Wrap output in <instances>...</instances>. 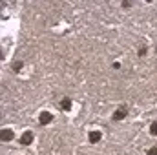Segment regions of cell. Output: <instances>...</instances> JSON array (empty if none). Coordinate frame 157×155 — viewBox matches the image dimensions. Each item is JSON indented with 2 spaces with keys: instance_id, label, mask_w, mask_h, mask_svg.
Wrapping results in <instances>:
<instances>
[{
  "instance_id": "obj_1",
  "label": "cell",
  "mask_w": 157,
  "mask_h": 155,
  "mask_svg": "<svg viewBox=\"0 0 157 155\" xmlns=\"http://www.w3.org/2000/svg\"><path fill=\"white\" fill-rule=\"evenodd\" d=\"M20 141H22V144H29L33 141V133H31V131H26V133L20 137Z\"/></svg>"
},
{
  "instance_id": "obj_2",
  "label": "cell",
  "mask_w": 157,
  "mask_h": 155,
  "mask_svg": "<svg viewBox=\"0 0 157 155\" xmlns=\"http://www.w3.org/2000/svg\"><path fill=\"white\" fill-rule=\"evenodd\" d=\"M40 122H42V124H48V122H51V115H50L48 112H44V113L40 115Z\"/></svg>"
},
{
  "instance_id": "obj_3",
  "label": "cell",
  "mask_w": 157,
  "mask_h": 155,
  "mask_svg": "<svg viewBox=\"0 0 157 155\" xmlns=\"http://www.w3.org/2000/svg\"><path fill=\"white\" fill-rule=\"evenodd\" d=\"M124 117H126V109H119V112H115V115H113L115 121H121V119H124Z\"/></svg>"
},
{
  "instance_id": "obj_4",
  "label": "cell",
  "mask_w": 157,
  "mask_h": 155,
  "mask_svg": "<svg viewBox=\"0 0 157 155\" xmlns=\"http://www.w3.org/2000/svg\"><path fill=\"white\" fill-rule=\"evenodd\" d=\"M101 139V133H99V131H92V133H89V141H92V142H97Z\"/></svg>"
},
{
  "instance_id": "obj_5",
  "label": "cell",
  "mask_w": 157,
  "mask_h": 155,
  "mask_svg": "<svg viewBox=\"0 0 157 155\" xmlns=\"http://www.w3.org/2000/svg\"><path fill=\"white\" fill-rule=\"evenodd\" d=\"M62 108H64V109H70V108H71V100H70V99H64V100H62Z\"/></svg>"
},
{
  "instance_id": "obj_6",
  "label": "cell",
  "mask_w": 157,
  "mask_h": 155,
  "mask_svg": "<svg viewBox=\"0 0 157 155\" xmlns=\"http://www.w3.org/2000/svg\"><path fill=\"white\" fill-rule=\"evenodd\" d=\"M152 133H155V135H157V122H155V124H152Z\"/></svg>"
},
{
  "instance_id": "obj_7",
  "label": "cell",
  "mask_w": 157,
  "mask_h": 155,
  "mask_svg": "<svg viewBox=\"0 0 157 155\" xmlns=\"http://www.w3.org/2000/svg\"><path fill=\"white\" fill-rule=\"evenodd\" d=\"M148 155H157V148H152V150L148 151Z\"/></svg>"
}]
</instances>
